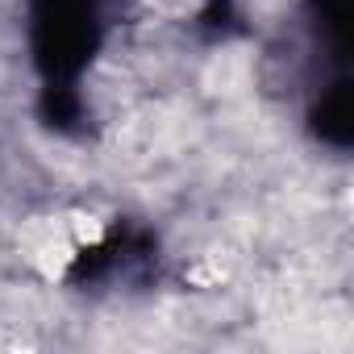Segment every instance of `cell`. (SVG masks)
Listing matches in <instances>:
<instances>
[{
	"label": "cell",
	"instance_id": "1",
	"mask_svg": "<svg viewBox=\"0 0 354 354\" xmlns=\"http://www.w3.org/2000/svg\"><path fill=\"white\" fill-rule=\"evenodd\" d=\"M129 0H26V46L42 84V117L71 129L84 117L80 84L104 55Z\"/></svg>",
	"mask_w": 354,
	"mask_h": 354
}]
</instances>
